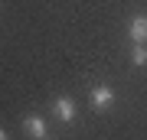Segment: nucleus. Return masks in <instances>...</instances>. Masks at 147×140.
Listing matches in <instances>:
<instances>
[{
    "instance_id": "nucleus-7",
    "label": "nucleus",
    "mask_w": 147,
    "mask_h": 140,
    "mask_svg": "<svg viewBox=\"0 0 147 140\" xmlns=\"http://www.w3.org/2000/svg\"><path fill=\"white\" fill-rule=\"evenodd\" d=\"M42 140H53V137H42Z\"/></svg>"
},
{
    "instance_id": "nucleus-5",
    "label": "nucleus",
    "mask_w": 147,
    "mask_h": 140,
    "mask_svg": "<svg viewBox=\"0 0 147 140\" xmlns=\"http://www.w3.org/2000/svg\"><path fill=\"white\" fill-rule=\"evenodd\" d=\"M131 62H134L137 68H144V65H147V46L134 42V49H131Z\"/></svg>"
},
{
    "instance_id": "nucleus-3",
    "label": "nucleus",
    "mask_w": 147,
    "mask_h": 140,
    "mask_svg": "<svg viewBox=\"0 0 147 140\" xmlns=\"http://www.w3.org/2000/svg\"><path fill=\"white\" fill-rule=\"evenodd\" d=\"M127 36H131L134 42H141V46H147V16L144 13L131 16V23H127Z\"/></svg>"
},
{
    "instance_id": "nucleus-2",
    "label": "nucleus",
    "mask_w": 147,
    "mask_h": 140,
    "mask_svg": "<svg viewBox=\"0 0 147 140\" xmlns=\"http://www.w3.org/2000/svg\"><path fill=\"white\" fill-rule=\"evenodd\" d=\"M53 114H56L59 124H72V121H75V101L65 98V94L56 98V101H53Z\"/></svg>"
},
{
    "instance_id": "nucleus-4",
    "label": "nucleus",
    "mask_w": 147,
    "mask_h": 140,
    "mask_svg": "<svg viewBox=\"0 0 147 140\" xmlns=\"http://www.w3.org/2000/svg\"><path fill=\"white\" fill-rule=\"evenodd\" d=\"M23 130H26V137H33V140H42V137H49V130H46V121H42L39 114H26V121H23Z\"/></svg>"
},
{
    "instance_id": "nucleus-1",
    "label": "nucleus",
    "mask_w": 147,
    "mask_h": 140,
    "mask_svg": "<svg viewBox=\"0 0 147 140\" xmlns=\"http://www.w3.org/2000/svg\"><path fill=\"white\" fill-rule=\"evenodd\" d=\"M88 101L95 111H108L111 104H115V88H108V85H95L88 91Z\"/></svg>"
},
{
    "instance_id": "nucleus-6",
    "label": "nucleus",
    "mask_w": 147,
    "mask_h": 140,
    "mask_svg": "<svg viewBox=\"0 0 147 140\" xmlns=\"http://www.w3.org/2000/svg\"><path fill=\"white\" fill-rule=\"evenodd\" d=\"M0 140H7V130H3V127H0Z\"/></svg>"
}]
</instances>
